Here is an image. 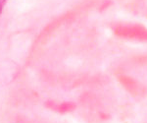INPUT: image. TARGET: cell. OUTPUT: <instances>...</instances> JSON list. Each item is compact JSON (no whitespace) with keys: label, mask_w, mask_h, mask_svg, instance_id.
I'll use <instances>...</instances> for the list:
<instances>
[{"label":"cell","mask_w":147,"mask_h":123,"mask_svg":"<svg viewBox=\"0 0 147 123\" xmlns=\"http://www.w3.org/2000/svg\"><path fill=\"white\" fill-rule=\"evenodd\" d=\"M75 105L73 103H64L61 105H59V111L60 112H66V111H70V110L74 109Z\"/></svg>","instance_id":"cell-1"},{"label":"cell","mask_w":147,"mask_h":123,"mask_svg":"<svg viewBox=\"0 0 147 123\" xmlns=\"http://www.w3.org/2000/svg\"><path fill=\"white\" fill-rule=\"evenodd\" d=\"M6 2H7V0H0V15H1L2 11H3L4 6L6 5Z\"/></svg>","instance_id":"cell-2"}]
</instances>
